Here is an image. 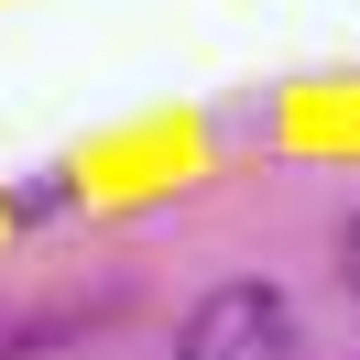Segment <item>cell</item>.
I'll use <instances>...</instances> for the list:
<instances>
[{"label": "cell", "instance_id": "cell-2", "mask_svg": "<svg viewBox=\"0 0 360 360\" xmlns=\"http://www.w3.org/2000/svg\"><path fill=\"white\" fill-rule=\"evenodd\" d=\"M338 273H349V295H360V207H349V229H338Z\"/></svg>", "mask_w": 360, "mask_h": 360}, {"label": "cell", "instance_id": "cell-1", "mask_svg": "<svg viewBox=\"0 0 360 360\" xmlns=\"http://www.w3.org/2000/svg\"><path fill=\"white\" fill-rule=\"evenodd\" d=\"M175 360H295V306L284 284H219L175 328Z\"/></svg>", "mask_w": 360, "mask_h": 360}]
</instances>
